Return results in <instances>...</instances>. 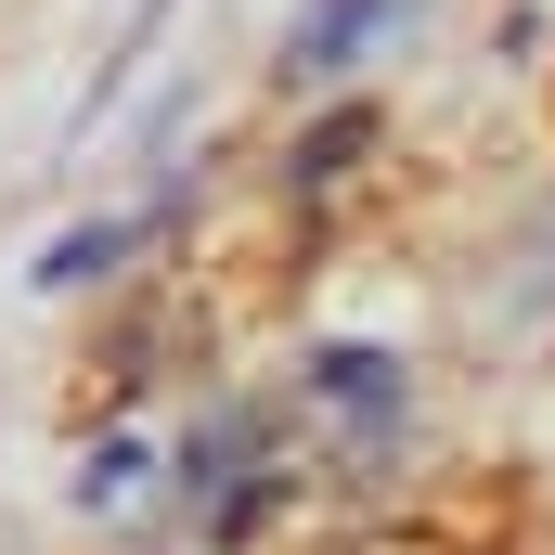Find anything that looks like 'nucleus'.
Returning a JSON list of instances; mask_svg holds the SVG:
<instances>
[{
	"label": "nucleus",
	"instance_id": "obj_1",
	"mask_svg": "<svg viewBox=\"0 0 555 555\" xmlns=\"http://www.w3.org/2000/svg\"><path fill=\"white\" fill-rule=\"evenodd\" d=\"M414 414V388H401V362L388 349H310V375H297V426H323L349 465H375L388 439Z\"/></svg>",
	"mask_w": 555,
	"mask_h": 555
},
{
	"label": "nucleus",
	"instance_id": "obj_2",
	"mask_svg": "<svg viewBox=\"0 0 555 555\" xmlns=\"http://www.w3.org/2000/svg\"><path fill=\"white\" fill-rule=\"evenodd\" d=\"M375 26H388V0H310V26L284 39V78H336Z\"/></svg>",
	"mask_w": 555,
	"mask_h": 555
},
{
	"label": "nucleus",
	"instance_id": "obj_3",
	"mask_svg": "<svg viewBox=\"0 0 555 555\" xmlns=\"http://www.w3.org/2000/svg\"><path fill=\"white\" fill-rule=\"evenodd\" d=\"M130 246H142L130 220H78V233H52V246H39V284H52V297H78V284H104V272H117Z\"/></svg>",
	"mask_w": 555,
	"mask_h": 555
},
{
	"label": "nucleus",
	"instance_id": "obj_4",
	"mask_svg": "<svg viewBox=\"0 0 555 555\" xmlns=\"http://www.w3.org/2000/svg\"><path fill=\"white\" fill-rule=\"evenodd\" d=\"M362 142H375V117H323V130L297 142V194H336V181H349V155H362Z\"/></svg>",
	"mask_w": 555,
	"mask_h": 555
},
{
	"label": "nucleus",
	"instance_id": "obj_5",
	"mask_svg": "<svg viewBox=\"0 0 555 555\" xmlns=\"http://www.w3.org/2000/svg\"><path fill=\"white\" fill-rule=\"evenodd\" d=\"M130 491H142V452H130V439H104L91 478H78V504H130Z\"/></svg>",
	"mask_w": 555,
	"mask_h": 555
}]
</instances>
